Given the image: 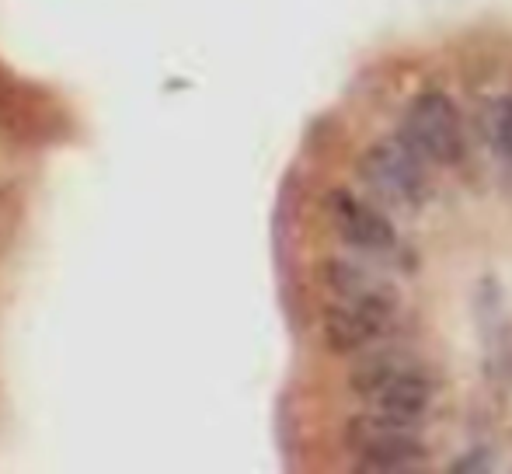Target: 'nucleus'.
Here are the masks:
<instances>
[{"label":"nucleus","instance_id":"nucleus-1","mask_svg":"<svg viewBox=\"0 0 512 474\" xmlns=\"http://www.w3.org/2000/svg\"><path fill=\"white\" fill-rule=\"evenodd\" d=\"M425 157L401 136V140H380L359 157V178L363 185L387 206L415 210L429 196V168Z\"/></svg>","mask_w":512,"mask_h":474},{"label":"nucleus","instance_id":"nucleus-2","mask_svg":"<svg viewBox=\"0 0 512 474\" xmlns=\"http://www.w3.org/2000/svg\"><path fill=\"white\" fill-rule=\"evenodd\" d=\"M345 443H349V450L356 454L363 471H418L425 464V457H429L425 443L415 433V422L391 419L384 412L352 419Z\"/></svg>","mask_w":512,"mask_h":474},{"label":"nucleus","instance_id":"nucleus-3","mask_svg":"<svg viewBox=\"0 0 512 474\" xmlns=\"http://www.w3.org/2000/svg\"><path fill=\"white\" fill-rule=\"evenodd\" d=\"M405 140L429 164H457L464 157L460 112L443 91H422L405 112Z\"/></svg>","mask_w":512,"mask_h":474},{"label":"nucleus","instance_id":"nucleus-4","mask_svg":"<svg viewBox=\"0 0 512 474\" xmlns=\"http://www.w3.org/2000/svg\"><path fill=\"white\" fill-rule=\"evenodd\" d=\"M401 325L398 300H338L324 318V339L335 353H366Z\"/></svg>","mask_w":512,"mask_h":474},{"label":"nucleus","instance_id":"nucleus-5","mask_svg":"<svg viewBox=\"0 0 512 474\" xmlns=\"http://www.w3.org/2000/svg\"><path fill=\"white\" fill-rule=\"evenodd\" d=\"M324 206H328L331 227H335L338 237H342L345 244H352V248L366 251V255H387V251L398 248V234H394L391 220L380 210H373L370 203L356 199L352 192H345V189L328 192Z\"/></svg>","mask_w":512,"mask_h":474},{"label":"nucleus","instance_id":"nucleus-6","mask_svg":"<svg viewBox=\"0 0 512 474\" xmlns=\"http://www.w3.org/2000/svg\"><path fill=\"white\" fill-rule=\"evenodd\" d=\"M432 391H436V387H432V377L425 373V366L418 363L401 373V377H394L391 384H384L373 398H366V401H370L377 412L391 415V419L418 422L425 412H429Z\"/></svg>","mask_w":512,"mask_h":474},{"label":"nucleus","instance_id":"nucleus-7","mask_svg":"<svg viewBox=\"0 0 512 474\" xmlns=\"http://www.w3.org/2000/svg\"><path fill=\"white\" fill-rule=\"evenodd\" d=\"M324 276L338 300H398L391 279H384L377 269L356 262V258H331Z\"/></svg>","mask_w":512,"mask_h":474},{"label":"nucleus","instance_id":"nucleus-8","mask_svg":"<svg viewBox=\"0 0 512 474\" xmlns=\"http://www.w3.org/2000/svg\"><path fill=\"white\" fill-rule=\"evenodd\" d=\"M488 136H492L495 150L512 157V95L499 98L488 112Z\"/></svg>","mask_w":512,"mask_h":474}]
</instances>
